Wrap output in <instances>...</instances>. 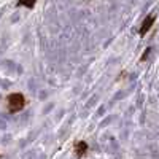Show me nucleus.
I'll return each mask as SVG.
<instances>
[{"label": "nucleus", "mask_w": 159, "mask_h": 159, "mask_svg": "<svg viewBox=\"0 0 159 159\" xmlns=\"http://www.w3.org/2000/svg\"><path fill=\"white\" fill-rule=\"evenodd\" d=\"M7 105H8V110L10 113H18L25 107V97L19 92H13L7 97Z\"/></svg>", "instance_id": "f257e3e1"}, {"label": "nucleus", "mask_w": 159, "mask_h": 159, "mask_svg": "<svg viewBox=\"0 0 159 159\" xmlns=\"http://www.w3.org/2000/svg\"><path fill=\"white\" fill-rule=\"evenodd\" d=\"M75 154H76V157H83L86 153H88V143L86 142H76L75 143Z\"/></svg>", "instance_id": "f03ea898"}, {"label": "nucleus", "mask_w": 159, "mask_h": 159, "mask_svg": "<svg viewBox=\"0 0 159 159\" xmlns=\"http://www.w3.org/2000/svg\"><path fill=\"white\" fill-rule=\"evenodd\" d=\"M154 24V16H148L147 19H145L143 22H142V27H140V35H145V34H147L150 29H151V25Z\"/></svg>", "instance_id": "7ed1b4c3"}, {"label": "nucleus", "mask_w": 159, "mask_h": 159, "mask_svg": "<svg viewBox=\"0 0 159 159\" xmlns=\"http://www.w3.org/2000/svg\"><path fill=\"white\" fill-rule=\"evenodd\" d=\"M37 3V0H18V7H27V8H34Z\"/></svg>", "instance_id": "20e7f679"}]
</instances>
